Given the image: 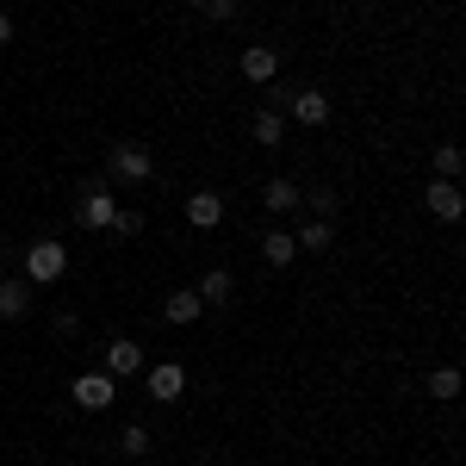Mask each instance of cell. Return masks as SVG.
<instances>
[{"mask_svg":"<svg viewBox=\"0 0 466 466\" xmlns=\"http://www.w3.org/2000/svg\"><path fill=\"white\" fill-rule=\"evenodd\" d=\"M292 118H299V125H323V118H329V100H323L318 87H305V94L292 100Z\"/></svg>","mask_w":466,"mask_h":466,"instance_id":"obj_12","label":"cell"},{"mask_svg":"<svg viewBox=\"0 0 466 466\" xmlns=\"http://www.w3.org/2000/svg\"><path fill=\"white\" fill-rule=\"evenodd\" d=\"M243 75H249V81H274V75H280V56H274L268 44H255V50H243Z\"/></svg>","mask_w":466,"mask_h":466,"instance_id":"obj_10","label":"cell"},{"mask_svg":"<svg viewBox=\"0 0 466 466\" xmlns=\"http://www.w3.org/2000/svg\"><path fill=\"white\" fill-rule=\"evenodd\" d=\"M106 373H112V380H131V373H144V349H137L131 336H118V342L106 349Z\"/></svg>","mask_w":466,"mask_h":466,"instance_id":"obj_3","label":"cell"},{"mask_svg":"<svg viewBox=\"0 0 466 466\" xmlns=\"http://www.w3.org/2000/svg\"><path fill=\"white\" fill-rule=\"evenodd\" d=\"M206 13L212 19H237V0H206Z\"/></svg>","mask_w":466,"mask_h":466,"instance_id":"obj_23","label":"cell"},{"mask_svg":"<svg viewBox=\"0 0 466 466\" xmlns=\"http://www.w3.org/2000/svg\"><path fill=\"white\" fill-rule=\"evenodd\" d=\"M230 287H237V280H230L224 268H212V274L199 280V305H230Z\"/></svg>","mask_w":466,"mask_h":466,"instance_id":"obj_13","label":"cell"},{"mask_svg":"<svg viewBox=\"0 0 466 466\" xmlns=\"http://www.w3.org/2000/svg\"><path fill=\"white\" fill-rule=\"evenodd\" d=\"M423 199H430V212L441 218V224H454V218L466 212V199H461V187H454V180H435V187L423 193Z\"/></svg>","mask_w":466,"mask_h":466,"instance_id":"obj_6","label":"cell"},{"mask_svg":"<svg viewBox=\"0 0 466 466\" xmlns=\"http://www.w3.org/2000/svg\"><path fill=\"white\" fill-rule=\"evenodd\" d=\"M180 392H187V373H180L175 360H162V367L149 373V398H162V404H175Z\"/></svg>","mask_w":466,"mask_h":466,"instance_id":"obj_7","label":"cell"},{"mask_svg":"<svg viewBox=\"0 0 466 466\" xmlns=\"http://www.w3.org/2000/svg\"><path fill=\"white\" fill-rule=\"evenodd\" d=\"M187 6H206V0H187Z\"/></svg>","mask_w":466,"mask_h":466,"instance_id":"obj_25","label":"cell"},{"mask_svg":"<svg viewBox=\"0 0 466 466\" xmlns=\"http://www.w3.org/2000/svg\"><path fill=\"white\" fill-rule=\"evenodd\" d=\"M69 392H75V404H81V410H106L112 392H118V380H112V373H81Z\"/></svg>","mask_w":466,"mask_h":466,"instance_id":"obj_2","label":"cell"},{"mask_svg":"<svg viewBox=\"0 0 466 466\" xmlns=\"http://www.w3.org/2000/svg\"><path fill=\"white\" fill-rule=\"evenodd\" d=\"M118 448H125V454H149V430L144 423H125V430H118Z\"/></svg>","mask_w":466,"mask_h":466,"instance_id":"obj_18","label":"cell"},{"mask_svg":"<svg viewBox=\"0 0 466 466\" xmlns=\"http://www.w3.org/2000/svg\"><path fill=\"white\" fill-rule=\"evenodd\" d=\"M261 255H268L274 268H287L292 255H299V243H292V230H274V237H261Z\"/></svg>","mask_w":466,"mask_h":466,"instance_id":"obj_15","label":"cell"},{"mask_svg":"<svg viewBox=\"0 0 466 466\" xmlns=\"http://www.w3.org/2000/svg\"><path fill=\"white\" fill-rule=\"evenodd\" d=\"M218 218H224V199H218V193H193V199H187V224H193V230H212Z\"/></svg>","mask_w":466,"mask_h":466,"instance_id":"obj_8","label":"cell"},{"mask_svg":"<svg viewBox=\"0 0 466 466\" xmlns=\"http://www.w3.org/2000/svg\"><path fill=\"white\" fill-rule=\"evenodd\" d=\"M112 218H118L112 193H106V187H94V193L81 199V230H112Z\"/></svg>","mask_w":466,"mask_h":466,"instance_id":"obj_4","label":"cell"},{"mask_svg":"<svg viewBox=\"0 0 466 466\" xmlns=\"http://www.w3.org/2000/svg\"><path fill=\"white\" fill-rule=\"evenodd\" d=\"M261 199H268V212H292V206H299L305 193H299V187H292L287 175H274L268 187H261Z\"/></svg>","mask_w":466,"mask_h":466,"instance_id":"obj_11","label":"cell"},{"mask_svg":"<svg viewBox=\"0 0 466 466\" xmlns=\"http://www.w3.org/2000/svg\"><path fill=\"white\" fill-rule=\"evenodd\" d=\"M149 168H156V162H149V149H144V144H118V149H112V175L149 180Z\"/></svg>","mask_w":466,"mask_h":466,"instance_id":"obj_5","label":"cell"},{"mask_svg":"<svg viewBox=\"0 0 466 466\" xmlns=\"http://www.w3.org/2000/svg\"><path fill=\"white\" fill-rule=\"evenodd\" d=\"M311 212H318V218L336 212V193H329V187H318V193H311Z\"/></svg>","mask_w":466,"mask_h":466,"instance_id":"obj_22","label":"cell"},{"mask_svg":"<svg viewBox=\"0 0 466 466\" xmlns=\"http://www.w3.org/2000/svg\"><path fill=\"white\" fill-rule=\"evenodd\" d=\"M32 311V280H0V318H25Z\"/></svg>","mask_w":466,"mask_h":466,"instance_id":"obj_9","label":"cell"},{"mask_svg":"<svg viewBox=\"0 0 466 466\" xmlns=\"http://www.w3.org/2000/svg\"><path fill=\"white\" fill-rule=\"evenodd\" d=\"M162 311H168V323H180V329H187V323L199 318V311H206V305H199V292H175V299H168V305H162Z\"/></svg>","mask_w":466,"mask_h":466,"instance_id":"obj_14","label":"cell"},{"mask_svg":"<svg viewBox=\"0 0 466 466\" xmlns=\"http://www.w3.org/2000/svg\"><path fill=\"white\" fill-rule=\"evenodd\" d=\"M461 392V367H435L430 373V398H454Z\"/></svg>","mask_w":466,"mask_h":466,"instance_id":"obj_17","label":"cell"},{"mask_svg":"<svg viewBox=\"0 0 466 466\" xmlns=\"http://www.w3.org/2000/svg\"><path fill=\"white\" fill-rule=\"evenodd\" d=\"M292 243H299V249H311V255H323V249H329V218H311Z\"/></svg>","mask_w":466,"mask_h":466,"instance_id":"obj_16","label":"cell"},{"mask_svg":"<svg viewBox=\"0 0 466 466\" xmlns=\"http://www.w3.org/2000/svg\"><path fill=\"white\" fill-rule=\"evenodd\" d=\"M0 44H13V19L6 13H0Z\"/></svg>","mask_w":466,"mask_h":466,"instance_id":"obj_24","label":"cell"},{"mask_svg":"<svg viewBox=\"0 0 466 466\" xmlns=\"http://www.w3.org/2000/svg\"><path fill=\"white\" fill-rule=\"evenodd\" d=\"M63 274H69V249H63L56 237H37L32 249H25V280L50 287V280H63Z\"/></svg>","mask_w":466,"mask_h":466,"instance_id":"obj_1","label":"cell"},{"mask_svg":"<svg viewBox=\"0 0 466 466\" xmlns=\"http://www.w3.org/2000/svg\"><path fill=\"white\" fill-rule=\"evenodd\" d=\"M255 144H280V112H255Z\"/></svg>","mask_w":466,"mask_h":466,"instance_id":"obj_19","label":"cell"},{"mask_svg":"<svg viewBox=\"0 0 466 466\" xmlns=\"http://www.w3.org/2000/svg\"><path fill=\"white\" fill-rule=\"evenodd\" d=\"M112 230H118V237H137V230H144V212H118V218H112Z\"/></svg>","mask_w":466,"mask_h":466,"instance_id":"obj_21","label":"cell"},{"mask_svg":"<svg viewBox=\"0 0 466 466\" xmlns=\"http://www.w3.org/2000/svg\"><path fill=\"white\" fill-rule=\"evenodd\" d=\"M435 175H441V180H454V175H461V149H454V144H441V149H435Z\"/></svg>","mask_w":466,"mask_h":466,"instance_id":"obj_20","label":"cell"}]
</instances>
